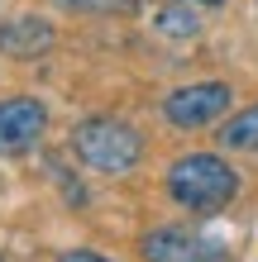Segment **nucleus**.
Listing matches in <instances>:
<instances>
[{
	"mask_svg": "<svg viewBox=\"0 0 258 262\" xmlns=\"http://www.w3.org/2000/svg\"><path fill=\"white\" fill-rule=\"evenodd\" d=\"M168 195L191 214H215L239 195V172L215 152H187L168 167Z\"/></svg>",
	"mask_w": 258,
	"mask_h": 262,
	"instance_id": "f257e3e1",
	"label": "nucleus"
},
{
	"mask_svg": "<svg viewBox=\"0 0 258 262\" xmlns=\"http://www.w3.org/2000/svg\"><path fill=\"white\" fill-rule=\"evenodd\" d=\"M72 158H77L86 172H101V177H125L144 162V134L125 124V119H110V115H96V119H82L72 129Z\"/></svg>",
	"mask_w": 258,
	"mask_h": 262,
	"instance_id": "f03ea898",
	"label": "nucleus"
},
{
	"mask_svg": "<svg viewBox=\"0 0 258 262\" xmlns=\"http://www.w3.org/2000/svg\"><path fill=\"white\" fill-rule=\"evenodd\" d=\"M234 105V91L225 81H196V86H177L163 100V119L172 129H210L215 119H225V110Z\"/></svg>",
	"mask_w": 258,
	"mask_h": 262,
	"instance_id": "7ed1b4c3",
	"label": "nucleus"
},
{
	"mask_svg": "<svg viewBox=\"0 0 258 262\" xmlns=\"http://www.w3.org/2000/svg\"><path fill=\"white\" fill-rule=\"evenodd\" d=\"M48 134V105L38 96H5L0 100V158H24Z\"/></svg>",
	"mask_w": 258,
	"mask_h": 262,
	"instance_id": "20e7f679",
	"label": "nucleus"
},
{
	"mask_svg": "<svg viewBox=\"0 0 258 262\" xmlns=\"http://www.w3.org/2000/svg\"><path fill=\"white\" fill-rule=\"evenodd\" d=\"M57 43L53 24L38 19V14H19V19H5L0 24V53L14 57V62H29V57H43Z\"/></svg>",
	"mask_w": 258,
	"mask_h": 262,
	"instance_id": "39448f33",
	"label": "nucleus"
},
{
	"mask_svg": "<svg viewBox=\"0 0 258 262\" xmlns=\"http://www.w3.org/2000/svg\"><path fill=\"white\" fill-rule=\"evenodd\" d=\"M206 248L210 243L196 234V229H182V224H163V229H153V234L139 238L144 262H196Z\"/></svg>",
	"mask_w": 258,
	"mask_h": 262,
	"instance_id": "423d86ee",
	"label": "nucleus"
},
{
	"mask_svg": "<svg viewBox=\"0 0 258 262\" xmlns=\"http://www.w3.org/2000/svg\"><path fill=\"white\" fill-rule=\"evenodd\" d=\"M220 148H230V152H258V105L234 110L220 124Z\"/></svg>",
	"mask_w": 258,
	"mask_h": 262,
	"instance_id": "0eeeda50",
	"label": "nucleus"
},
{
	"mask_svg": "<svg viewBox=\"0 0 258 262\" xmlns=\"http://www.w3.org/2000/svg\"><path fill=\"white\" fill-rule=\"evenodd\" d=\"M153 29H158L163 38H196V34H201V19L191 14V5H182V0H172L168 10H158Z\"/></svg>",
	"mask_w": 258,
	"mask_h": 262,
	"instance_id": "6e6552de",
	"label": "nucleus"
},
{
	"mask_svg": "<svg viewBox=\"0 0 258 262\" xmlns=\"http://www.w3.org/2000/svg\"><path fill=\"white\" fill-rule=\"evenodd\" d=\"M57 5L72 14H129L139 0H57Z\"/></svg>",
	"mask_w": 258,
	"mask_h": 262,
	"instance_id": "1a4fd4ad",
	"label": "nucleus"
},
{
	"mask_svg": "<svg viewBox=\"0 0 258 262\" xmlns=\"http://www.w3.org/2000/svg\"><path fill=\"white\" fill-rule=\"evenodd\" d=\"M57 262H115V257H105L96 248H67V253H57Z\"/></svg>",
	"mask_w": 258,
	"mask_h": 262,
	"instance_id": "9d476101",
	"label": "nucleus"
},
{
	"mask_svg": "<svg viewBox=\"0 0 258 262\" xmlns=\"http://www.w3.org/2000/svg\"><path fill=\"white\" fill-rule=\"evenodd\" d=\"M196 262H230V253H225V248H215V243H210V248H206L201 257H196Z\"/></svg>",
	"mask_w": 258,
	"mask_h": 262,
	"instance_id": "9b49d317",
	"label": "nucleus"
},
{
	"mask_svg": "<svg viewBox=\"0 0 258 262\" xmlns=\"http://www.w3.org/2000/svg\"><path fill=\"white\" fill-rule=\"evenodd\" d=\"M182 5H210V10H220V5H230V0H182Z\"/></svg>",
	"mask_w": 258,
	"mask_h": 262,
	"instance_id": "f8f14e48",
	"label": "nucleus"
},
{
	"mask_svg": "<svg viewBox=\"0 0 258 262\" xmlns=\"http://www.w3.org/2000/svg\"><path fill=\"white\" fill-rule=\"evenodd\" d=\"M0 262H5V257H0Z\"/></svg>",
	"mask_w": 258,
	"mask_h": 262,
	"instance_id": "ddd939ff",
	"label": "nucleus"
}]
</instances>
